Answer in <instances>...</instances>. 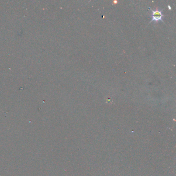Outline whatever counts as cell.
<instances>
[{"instance_id":"cell-1","label":"cell","mask_w":176,"mask_h":176,"mask_svg":"<svg viewBox=\"0 0 176 176\" xmlns=\"http://www.w3.org/2000/svg\"><path fill=\"white\" fill-rule=\"evenodd\" d=\"M151 11H152V15H150L152 17V20L150 21V23L154 22L155 23H158V22L162 21L164 22V21L163 20V18L164 17V15L163 14L162 12L163 9L160 10V9H156L155 11H153L152 9L149 8Z\"/></svg>"}]
</instances>
